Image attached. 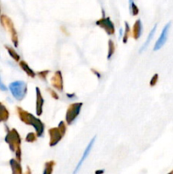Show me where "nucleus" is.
I'll return each instance as SVG.
<instances>
[{
	"label": "nucleus",
	"mask_w": 173,
	"mask_h": 174,
	"mask_svg": "<svg viewBox=\"0 0 173 174\" xmlns=\"http://www.w3.org/2000/svg\"><path fill=\"white\" fill-rule=\"evenodd\" d=\"M16 110L18 116L22 122L27 124V125H29V126H33L37 137L43 136L45 126H44L43 122L39 118H37L35 116H33L32 114H31L30 112L25 110L20 107H17Z\"/></svg>",
	"instance_id": "f257e3e1"
},
{
	"label": "nucleus",
	"mask_w": 173,
	"mask_h": 174,
	"mask_svg": "<svg viewBox=\"0 0 173 174\" xmlns=\"http://www.w3.org/2000/svg\"><path fill=\"white\" fill-rule=\"evenodd\" d=\"M5 141L10 145V150L15 153L17 160L20 161L21 160V149H20L21 139H20L19 133L15 129H11L7 133Z\"/></svg>",
	"instance_id": "f03ea898"
},
{
	"label": "nucleus",
	"mask_w": 173,
	"mask_h": 174,
	"mask_svg": "<svg viewBox=\"0 0 173 174\" xmlns=\"http://www.w3.org/2000/svg\"><path fill=\"white\" fill-rule=\"evenodd\" d=\"M66 125L64 121H62L60 122L59 126L57 127H53L48 130V134H49V146L54 147L57 145L58 143H60L63 138H64V134L66 133Z\"/></svg>",
	"instance_id": "7ed1b4c3"
},
{
	"label": "nucleus",
	"mask_w": 173,
	"mask_h": 174,
	"mask_svg": "<svg viewBox=\"0 0 173 174\" xmlns=\"http://www.w3.org/2000/svg\"><path fill=\"white\" fill-rule=\"evenodd\" d=\"M9 89L14 98L18 101L23 100L24 98L27 96V85L24 81H15L11 82L9 86Z\"/></svg>",
	"instance_id": "20e7f679"
},
{
	"label": "nucleus",
	"mask_w": 173,
	"mask_h": 174,
	"mask_svg": "<svg viewBox=\"0 0 173 174\" xmlns=\"http://www.w3.org/2000/svg\"><path fill=\"white\" fill-rule=\"evenodd\" d=\"M82 106L83 104L81 102H76L71 104L68 107L65 114V122L68 125H71L79 116Z\"/></svg>",
	"instance_id": "39448f33"
},
{
	"label": "nucleus",
	"mask_w": 173,
	"mask_h": 174,
	"mask_svg": "<svg viewBox=\"0 0 173 174\" xmlns=\"http://www.w3.org/2000/svg\"><path fill=\"white\" fill-rule=\"evenodd\" d=\"M1 23L3 25V27L6 28L7 30L9 31L11 36V40L13 42L14 47H18L19 44V39H18V35H17V31L15 30V28L14 27V24L12 21H10V18H8L7 16H2L1 18Z\"/></svg>",
	"instance_id": "423d86ee"
},
{
	"label": "nucleus",
	"mask_w": 173,
	"mask_h": 174,
	"mask_svg": "<svg viewBox=\"0 0 173 174\" xmlns=\"http://www.w3.org/2000/svg\"><path fill=\"white\" fill-rule=\"evenodd\" d=\"M171 22H168L167 24L163 28L161 33L159 35V38H158V40L156 41L155 45L154 47V51H157L160 48H162L163 46L165 45V44L167 41V38H168V34H169V30L170 27H171Z\"/></svg>",
	"instance_id": "0eeeda50"
},
{
	"label": "nucleus",
	"mask_w": 173,
	"mask_h": 174,
	"mask_svg": "<svg viewBox=\"0 0 173 174\" xmlns=\"http://www.w3.org/2000/svg\"><path fill=\"white\" fill-rule=\"evenodd\" d=\"M96 25L99 27L103 28L105 31V32L109 36L115 34V25L109 17L103 18V19L98 20V21H96Z\"/></svg>",
	"instance_id": "6e6552de"
},
{
	"label": "nucleus",
	"mask_w": 173,
	"mask_h": 174,
	"mask_svg": "<svg viewBox=\"0 0 173 174\" xmlns=\"http://www.w3.org/2000/svg\"><path fill=\"white\" fill-rule=\"evenodd\" d=\"M51 84L53 86V88L62 92L64 90V82H63V77L60 71H57L54 73V75L51 78Z\"/></svg>",
	"instance_id": "1a4fd4ad"
},
{
	"label": "nucleus",
	"mask_w": 173,
	"mask_h": 174,
	"mask_svg": "<svg viewBox=\"0 0 173 174\" xmlns=\"http://www.w3.org/2000/svg\"><path fill=\"white\" fill-rule=\"evenodd\" d=\"M95 139H96V136H94L93 139H91V141L89 142V143H88V145L87 146V148L85 149L84 150V153H83V155H82V157H81V159L80 160V161L78 162L77 166H76V169H75L74 172H73V174H76L78 172V171L80 170V168H81V167L82 166V164H83V162H84V160L88 158V155L90 154V152H91L92 150V148L93 147V144H94L95 143Z\"/></svg>",
	"instance_id": "9d476101"
},
{
	"label": "nucleus",
	"mask_w": 173,
	"mask_h": 174,
	"mask_svg": "<svg viewBox=\"0 0 173 174\" xmlns=\"http://www.w3.org/2000/svg\"><path fill=\"white\" fill-rule=\"evenodd\" d=\"M43 105H44V99L42 93H41L40 89L37 87L36 88V114L37 116H40L43 114Z\"/></svg>",
	"instance_id": "9b49d317"
},
{
	"label": "nucleus",
	"mask_w": 173,
	"mask_h": 174,
	"mask_svg": "<svg viewBox=\"0 0 173 174\" xmlns=\"http://www.w3.org/2000/svg\"><path fill=\"white\" fill-rule=\"evenodd\" d=\"M142 32V25L141 20H137L132 27V37L135 40L139 39Z\"/></svg>",
	"instance_id": "f8f14e48"
},
{
	"label": "nucleus",
	"mask_w": 173,
	"mask_h": 174,
	"mask_svg": "<svg viewBox=\"0 0 173 174\" xmlns=\"http://www.w3.org/2000/svg\"><path fill=\"white\" fill-rule=\"evenodd\" d=\"M156 29H157V24L154 25V27L152 28V30H151L150 32H149V36H148L147 39H146V41L144 42V44H143V45H142V47H141V48L139 49V53H140V54L142 53V52L145 50L146 48H147V47H148V46L149 45V44H150V42L152 41V38H153V37H154V33H155Z\"/></svg>",
	"instance_id": "ddd939ff"
},
{
	"label": "nucleus",
	"mask_w": 173,
	"mask_h": 174,
	"mask_svg": "<svg viewBox=\"0 0 173 174\" xmlns=\"http://www.w3.org/2000/svg\"><path fill=\"white\" fill-rule=\"evenodd\" d=\"M20 66L21 67V69L23 70L24 72H26L27 75L30 77H32V78H34V77H36V73H35V72H34L32 69L31 68L30 66L28 65V64H27L26 61H24V60H20Z\"/></svg>",
	"instance_id": "4468645a"
},
{
	"label": "nucleus",
	"mask_w": 173,
	"mask_h": 174,
	"mask_svg": "<svg viewBox=\"0 0 173 174\" xmlns=\"http://www.w3.org/2000/svg\"><path fill=\"white\" fill-rule=\"evenodd\" d=\"M10 165L12 167L13 174H22V167L20 166L19 160L12 159L10 160Z\"/></svg>",
	"instance_id": "2eb2a0df"
},
{
	"label": "nucleus",
	"mask_w": 173,
	"mask_h": 174,
	"mask_svg": "<svg viewBox=\"0 0 173 174\" xmlns=\"http://www.w3.org/2000/svg\"><path fill=\"white\" fill-rule=\"evenodd\" d=\"M10 117V112L5 106L0 102V122H6Z\"/></svg>",
	"instance_id": "dca6fc26"
},
{
	"label": "nucleus",
	"mask_w": 173,
	"mask_h": 174,
	"mask_svg": "<svg viewBox=\"0 0 173 174\" xmlns=\"http://www.w3.org/2000/svg\"><path fill=\"white\" fill-rule=\"evenodd\" d=\"M55 166V161L54 160H49L45 163V167H44L43 174H52L53 171H54V167Z\"/></svg>",
	"instance_id": "f3484780"
},
{
	"label": "nucleus",
	"mask_w": 173,
	"mask_h": 174,
	"mask_svg": "<svg viewBox=\"0 0 173 174\" xmlns=\"http://www.w3.org/2000/svg\"><path fill=\"white\" fill-rule=\"evenodd\" d=\"M115 43L112 41L111 39L109 40V48H108V55H107V59L108 60H110L111 57L114 55L115 54Z\"/></svg>",
	"instance_id": "a211bd4d"
},
{
	"label": "nucleus",
	"mask_w": 173,
	"mask_h": 174,
	"mask_svg": "<svg viewBox=\"0 0 173 174\" xmlns=\"http://www.w3.org/2000/svg\"><path fill=\"white\" fill-rule=\"evenodd\" d=\"M130 32H131V30H130L128 22L125 21V30H124V32H123V39H122L123 44H126L127 43L129 36H130Z\"/></svg>",
	"instance_id": "6ab92c4d"
},
{
	"label": "nucleus",
	"mask_w": 173,
	"mask_h": 174,
	"mask_svg": "<svg viewBox=\"0 0 173 174\" xmlns=\"http://www.w3.org/2000/svg\"><path fill=\"white\" fill-rule=\"evenodd\" d=\"M6 48V49L8 50V52H9V54H10V55L12 57V58L15 60V61L19 62L20 61V55L17 54V52L12 47H9V46H6L5 47Z\"/></svg>",
	"instance_id": "aec40b11"
},
{
	"label": "nucleus",
	"mask_w": 173,
	"mask_h": 174,
	"mask_svg": "<svg viewBox=\"0 0 173 174\" xmlns=\"http://www.w3.org/2000/svg\"><path fill=\"white\" fill-rule=\"evenodd\" d=\"M37 133H29L26 137V141L28 143H33L37 140Z\"/></svg>",
	"instance_id": "412c9836"
},
{
	"label": "nucleus",
	"mask_w": 173,
	"mask_h": 174,
	"mask_svg": "<svg viewBox=\"0 0 173 174\" xmlns=\"http://www.w3.org/2000/svg\"><path fill=\"white\" fill-rule=\"evenodd\" d=\"M50 72V71H42V72H37V76L40 77L42 80H43V81H46V79H47V76L48 75V73Z\"/></svg>",
	"instance_id": "4be33fe9"
},
{
	"label": "nucleus",
	"mask_w": 173,
	"mask_h": 174,
	"mask_svg": "<svg viewBox=\"0 0 173 174\" xmlns=\"http://www.w3.org/2000/svg\"><path fill=\"white\" fill-rule=\"evenodd\" d=\"M158 80H159V75H158L157 73H155V74L152 77L151 80H150V82H149V85L151 86V87H154V86L157 84Z\"/></svg>",
	"instance_id": "5701e85b"
},
{
	"label": "nucleus",
	"mask_w": 173,
	"mask_h": 174,
	"mask_svg": "<svg viewBox=\"0 0 173 174\" xmlns=\"http://www.w3.org/2000/svg\"><path fill=\"white\" fill-rule=\"evenodd\" d=\"M131 2V12H132V15H137L138 14V9L136 7V5L132 3V0H130Z\"/></svg>",
	"instance_id": "b1692460"
},
{
	"label": "nucleus",
	"mask_w": 173,
	"mask_h": 174,
	"mask_svg": "<svg viewBox=\"0 0 173 174\" xmlns=\"http://www.w3.org/2000/svg\"><path fill=\"white\" fill-rule=\"evenodd\" d=\"M47 91L49 92V93H50V95L54 98V99H59V95H58V93H56V92L55 91H54L52 89H47Z\"/></svg>",
	"instance_id": "393cba45"
},
{
	"label": "nucleus",
	"mask_w": 173,
	"mask_h": 174,
	"mask_svg": "<svg viewBox=\"0 0 173 174\" xmlns=\"http://www.w3.org/2000/svg\"><path fill=\"white\" fill-rule=\"evenodd\" d=\"M0 90H3V91H6L7 90L6 86L3 83L2 80H1V77H0Z\"/></svg>",
	"instance_id": "a878e982"
},
{
	"label": "nucleus",
	"mask_w": 173,
	"mask_h": 174,
	"mask_svg": "<svg viewBox=\"0 0 173 174\" xmlns=\"http://www.w3.org/2000/svg\"><path fill=\"white\" fill-rule=\"evenodd\" d=\"M105 172V170L103 169V170H97L95 172V174H103Z\"/></svg>",
	"instance_id": "bb28decb"
},
{
	"label": "nucleus",
	"mask_w": 173,
	"mask_h": 174,
	"mask_svg": "<svg viewBox=\"0 0 173 174\" xmlns=\"http://www.w3.org/2000/svg\"><path fill=\"white\" fill-rule=\"evenodd\" d=\"M122 36H123V29H122V28H121V29H120V34H119V38L121 39V38H122Z\"/></svg>",
	"instance_id": "cd10ccee"
},
{
	"label": "nucleus",
	"mask_w": 173,
	"mask_h": 174,
	"mask_svg": "<svg viewBox=\"0 0 173 174\" xmlns=\"http://www.w3.org/2000/svg\"><path fill=\"white\" fill-rule=\"evenodd\" d=\"M92 71H93V72L94 73L95 75H97V77H98V78H100V77H101V76H100V74H98V72H96L95 70H92Z\"/></svg>",
	"instance_id": "c85d7f7f"
},
{
	"label": "nucleus",
	"mask_w": 173,
	"mask_h": 174,
	"mask_svg": "<svg viewBox=\"0 0 173 174\" xmlns=\"http://www.w3.org/2000/svg\"><path fill=\"white\" fill-rule=\"evenodd\" d=\"M26 174H31V171L30 167H27V173H26Z\"/></svg>",
	"instance_id": "c756f323"
},
{
	"label": "nucleus",
	"mask_w": 173,
	"mask_h": 174,
	"mask_svg": "<svg viewBox=\"0 0 173 174\" xmlns=\"http://www.w3.org/2000/svg\"><path fill=\"white\" fill-rule=\"evenodd\" d=\"M67 96L69 97V98H74L75 94L74 93H73V94H69V93H67Z\"/></svg>",
	"instance_id": "7c9ffc66"
},
{
	"label": "nucleus",
	"mask_w": 173,
	"mask_h": 174,
	"mask_svg": "<svg viewBox=\"0 0 173 174\" xmlns=\"http://www.w3.org/2000/svg\"><path fill=\"white\" fill-rule=\"evenodd\" d=\"M167 174H173V170H171V172H169Z\"/></svg>",
	"instance_id": "2f4dec72"
}]
</instances>
